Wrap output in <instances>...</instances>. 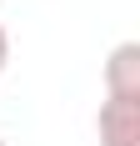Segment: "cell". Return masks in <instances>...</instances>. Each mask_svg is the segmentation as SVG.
Listing matches in <instances>:
<instances>
[{
    "label": "cell",
    "instance_id": "1",
    "mask_svg": "<svg viewBox=\"0 0 140 146\" xmlns=\"http://www.w3.org/2000/svg\"><path fill=\"white\" fill-rule=\"evenodd\" d=\"M95 131L100 146H140V96H105Z\"/></svg>",
    "mask_w": 140,
    "mask_h": 146
},
{
    "label": "cell",
    "instance_id": "2",
    "mask_svg": "<svg viewBox=\"0 0 140 146\" xmlns=\"http://www.w3.org/2000/svg\"><path fill=\"white\" fill-rule=\"evenodd\" d=\"M105 96H140V45L120 40L105 60Z\"/></svg>",
    "mask_w": 140,
    "mask_h": 146
},
{
    "label": "cell",
    "instance_id": "4",
    "mask_svg": "<svg viewBox=\"0 0 140 146\" xmlns=\"http://www.w3.org/2000/svg\"><path fill=\"white\" fill-rule=\"evenodd\" d=\"M0 146H10V141H0Z\"/></svg>",
    "mask_w": 140,
    "mask_h": 146
},
{
    "label": "cell",
    "instance_id": "3",
    "mask_svg": "<svg viewBox=\"0 0 140 146\" xmlns=\"http://www.w3.org/2000/svg\"><path fill=\"white\" fill-rule=\"evenodd\" d=\"M5 66H10V30L0 25V76H5Z\"/></svg>",
    "mask_w": 140,
    "mask_h": 146
}]
</instances>
